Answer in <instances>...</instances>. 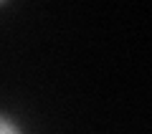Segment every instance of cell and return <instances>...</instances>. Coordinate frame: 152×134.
I'll return each instance as SVG.
<instances>
[{"instance_id": "6da1fadb", "label": "cell", "mask_w": 152, "mask_h": 134, "mask_svg": "<svg viewBox=\"0 0 152 134\" xmlns=\"http://www.w3.org/2000/svg\"><path fill=\"white\" fill-rule=\"evenodd\" d=\"M0 134H28V132L10 111L0 109Z\"/></svg>"}]
</instances>
